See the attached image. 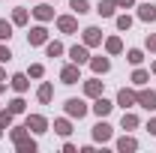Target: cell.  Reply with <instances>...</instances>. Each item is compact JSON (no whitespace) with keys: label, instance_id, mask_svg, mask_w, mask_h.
Listing matches in <instances>:
<instances>
[{"label":"cell","instance_id":"1","mask_svg":"<svg viewBox=\"0 0 156 153\" xmlns=\"http://www.w3.org/2000/svg\"><path fill=\"white\" fill-rule=\"evenodd\" d=\"M63 111H66V117H72V120H81V117H87L90 105H87L84 99L72 96V99H66V102H63Z\"/></svg>","mask_w":156,"mask_h":153},{"label":"cell","instance_id":"2","mask_svg":"<svg viewBox=\"0 0 156 153\" xmlns=\"http://www.w3.org/2000/svg\"><path fill=\"white\" fill-rule=\"evenodd\" d=\"M24 126L30 129V135H45L51 123H48V117H42V114H27L24 117Z\"/></svg>","mask_w":156,"mask_h":153},{"label":"cell","instance_id":"3","mask_svg":"<svg viewBox=\"0 0 156 153\" xmlns=\"http://www.w3.org/2000/svg\"><path fill=\"white\" fill-rule=\"evenodd\" d=\"M114 138V126L105 120V117H99V123L93 126V141H99V144H108Z\"/></svg>","mask_w":156,"mask_h":153},{"label":"cell","instance_id":"4","mask_svg":"<svg viewBox=\"0 0 156 153\" xmlns=\"http://www.w3.org/2000/svg\"><path fill=\"white\" fill-rule=\"evenodd\" d=\"M114 105H120L123 111H126V108H135V105H138V90H132V87H120Z\"/></svg>","mask_w":156,"mask_h":153},{"label":"cell","instance_id":"5","mask_svg":"<svg viewBox=\"0 0 156 153\" xmlns=\"http://www.w3.org/2000/svg\"><path fill=\"white\" fill-rule=\"evenodd\" d=\"M60 81H63L66 87H72V84H78V81H81V66L69 60V63H66V66L60 69Z\"/></svg>","mask_w":156,"mask_h":153},{"label":"cell","instance_id":"6","mask_svg":"<svg viewBox=\"0 0 156 153\" xmlns=\"http://www.w3.org/2000/svg\"><path fill=\"white\" fill-rule=\"evenodd\" d=\"M66 54H69V60H72V63H78V66L90 63V48H87L84 42H78V45H72V48H69Z\"/></svg>","mask_w":156,"mask_h":153},{"label":"cell","instance_id":"7","mask_svg":"<svg viewBox=\"0 0 156 153\" xmlns=\"http://www.w3.org/2000/svg\"><path fill=\"white\" fill-rule=\"evenodd\" d=\"M138 105L141 108H147V111H156V90L153 87H138Z\"/></svg>","mask_w":156,"mask_h":153},{"label":"cell","instance_id":"8","mask_svg":"<svg viewBox=\"0 0 156 153\" xmlns=\"http://www.w3.org/2000/svg\"><path fill=\"white\" fill-rule=\"evenodd\" d=\"M81 42H84L87 48H96V45L105 42V36H102V30H99V27H84V30H81Z\"/></svg>","mask_w":156,"mask_h":153},{"label":"cell","instance_id":"9","mask_svg":"<svg viewBox=\"0 0 156 153\" xmlns=\"http://www.w3.org/2000/svg\"><path fill=\"white\" fill-rule=\"evenodd\" d=\"M45 42H48V30H45V24L30 27V33H27V45L36 48V45H45Z\"/></svg>","mask_w":156,"mask_h":153},{"label":"cell","instance_id":"10","mask_svg":"<svg viewBox=\"0 0 156 153\" xmlns=\"http://www.w3.org/2000/svg\"><path fill=\"white\" fill-rule=\"evenodd\" d=\"M90 111H93L96 117H108L111 111H114V102H111V99H105V96H96V99H93V105H90Z\"/></svg>","mask_w":156,"mask_h":153},{"label":"cell","instance_id":"11","mask_svg":"<svg viewBox=\"0 0 156 153\" xmlns=\"http://www.w3.org/2000/svg\"><path fill=\"white\" fill-rule=\"evenodd\" d=\"M30 12H33V18H36L39 24H45V21H54V6H51V3H36Z\"/></svg>","mask_w":156,"mask_h":153},{"label":"cell","instance_id":"12","mask_svg":"<svg viewBox=\"0 0 156 153\" xmlns=\"http://www.w3.org/2000/svg\"><path fill=\"white\" fill-rule=\"evenodd\" d=\"M54 24H57L60 33H78V18L75 15H57Z\"/></svg>","mask_w":156,"mask_h":153},{"label":"cell","instance_id":"13","mask_svg":"<svg viewBox=\"0 0 156 153\" xmlns=\"http://www.w3.org/2000/svg\"><path fill=\"white\" fill-rule=\"evenodd\" d=\"M114 147H117L120 153H135V150H138V138L126 132V135H120V138L114 141Z\"/></svg>","mask_w":156,"mask_h":153},{"label":"cell","instance_id":"14","mask_svg":"<svg viewBox=\"0 0 156 153\" xmlns=\"http://www.w3.org/2000/svg\"><path fill=\"white\" fill-rule=\"evenodd\" d=\"M9 87H12L15 93H27V90H30V75H27V72H15V75L9 78Z\"/></svg>","mask_w":156,"mask_h":153},{"label":"cell","instance_id":"15","mask_svg":"<svg viewBox=\"0 0 156 153\" xmlns=\"http://www.w3.org/2000/svg\"><path fill=\"white\" fill-rule=\"evenodd\" d=\"M102 90H105V81H99V75L84 81V96H87V99H96V96H102Z\"/></svg>","mask_w":156,"mask_h":153},{"label":"cell","instance_id":"16","mask_svg":"<svg viewBox=\"0 0 156 153\" xmlns=\"http://www.w3.org/2000/svg\"><path fill=\"white\" fill-rule=\"evenodd\" d=\"M138 12V21H144V24H153L156 21V3H150V0H147V3H141V6H135Z\"/></svg>","mask_w":156,"mask_h":153},{"label":"cell","instance_id":"17","mask_svg":"<svg viewBox=\"0 0 156 153\" xmlns=\"http://www.w3.org/2000/svg\"><path fill=\"white\" fill-rule=\"evenodd\" d=\"M138 126H141L138 114L132 111V108H126V111H123V117H120V129H123V132H132V129H138Z\"/></svg>","mask_w":156,"mask_h":153},{"label":"cell","instance_id":"18","mask_svg":"<svg viewBox=\"0 0 156 153\" xmlns=\"http://www.w3.org/2000/svg\"><path fill=\"white\" fill-rule=\"evenodd\" d=\"M90 69H93V75H108L111 72V60L108 57H90Z\"/></svg>","mask_w":156,"mask_h":153},{"label":"cell","instance_id":"19","mask_svg":"<svg viewBox=\"0 0 156 153\" xmlns=\"http://www.w3.org/2000/svg\"><path fill=\"white\" fill-rule=\"evenodd\" d=\"M36 99H39V105H51V99H54V87H51V81H42V84H39Z\"/></svg>","mask_w":156,"mask_h":153},{"label":"cell","instance_id":"20","mask_svg":"<svg viewBox=\"0 0 156 153\" xmlns=\"http://www.w3.org/2000/svg\"><path fill=\"white\" fill-rule=\"evenodd\" d=\"M102 45H105V54H108V57H117V54H123V39H120V36H108Z\"/></svg>","mask_w":156,"mask_h":153},{"label":"cell","instance_id":"21","mask_svg":"<svg viewBox=\"0 0 156 153\" xmlns=\"http://www.w3.org/2000/svg\"><path fill=\"white\" fill-rule=\"evenodd\" d=\"M93 12H96V15H102V18H114V12H117V3H114V0H99Z\"/></svg>","mask_w":156,"mask_h":153},{"label":"cell","instance_id":"22","mask_svg":"<svg viewBox=\"0 0 156 153\" xmlns=\"http://www.w3.org/2000/svg\"><path fill=\"white\" fill-rule=\"evenodd\" d=\"M54 132H57L60 138H69V135H72V117H57V120H54Z\"/></svg>","mask_w":156,"mask_h":153},{"label":"cell","instance_id":"23","mask_svg":"<svg viewBox=\"0 0 156 153\" xmlns=\"http://www.w3.org/2000/svg\"><path fill=\"white\" fill-rule=\"evenodd\" d=\"M15 150H18V153H36V150H39V144H36V138L24 135L21 141H15Z\"/></svg>","mask_w":156,"mask_h":153},{"label":"cell","instance_id":"24","mask_svg":"<svg viewBox=\"0 0 156 153\" xmlns=\"http://www.w3.org/2000/svg\"><path fill=\"white\" fill-rule=\"evenodd\" d=\"M132 87H144L147 81H150V69H141V66H135V72H132Z\"/></svg>","mask_w":156,"mask_h":153},{"label":"cell","instance_id":"25","mask_svg":"<svg viewBox=\"0 0 156 153\" xmlns=\"http://www.w3.org/2000/svg\"><path fill=\"white\" fill-rule=\"evenodd\" d=\"M60 54H66L63 42H57V39H48V42H45V57H60Z\"/></svg>","mask_w":156,"mask_h":153},{"label":"cell","instance_id":"26","mask_svg":"<svg viewBox=\"0 0 156 153\" xmlns=\"http://www.w3.org/2000/svg\"><path fill=\"white\" fill-rule=\"evenodd\" d=\"M6 108H9V111H12V114L18 117V114H24V111H27V102H24V96H15V99H9V102H6Z\"/></svg>","mask_w":156,"mask_h":153},{"label":"cell","instance_id":"27","mask_svg":"<svg viewBox=\"0 0 156 153\" xmlns=\"http://www.w3.org/2000/svg\"><path fill=\"white\" fill-rule=\"evenodd\" d=\"M27 21H30V12H27V9H12V24H15V27H24V24H27Z\"/></svg>","mask_w":156,"mask_h":153},{"label":"cell","instance_id":"28","mask_svg":"<svg viewBox=\"0 0 156 153\" xmlns=\"http://www.w3.org/2000/svg\"><path fill=\"white\" fill-rule=\"evenodd\" d=\"M132 15H129V12H123V15H117L114 18V24H117V30H120V33H126V30H129V27H132Z\"/></svg>","mask_w":156,"mask_h":153},{"label":"cell","instance_id":"29","mask_svg":"<svg viewBox=\"0 0 156 153\" xmlns=\"http://www.w3.org/2000/svg\"><path fill=\"white\" fill-rule=\"evenodd\" d=\"M24 135H30V129H27L24 123H21V126H15V123L9 126V138H12V144H15V141H21Z\"/></svg>","mask_w":156,"mask_h":153},{"label":"cell","instance_id":"30","mask_svg":"<svg viewBox=\"0 0 156 153\" xmlns=\"http://www.w3.org/2000/svg\"><path fill=\"white\" fill-rule=\"evenodd\" d=\"M69 9H72L75 15H87V12H90V3H87V0H69Z\"/></svg>","mask_w":156,"mask_h":153},{"label":"cell","instance_id":"31","mask_svg":"<svg viewBox=\"0 0 156 153\" xmlns=\"http://www.w3.org/2000/svg\"><path fill=\"white\" fill-rule=\"evenodd\" d=\"M12 21H6V18H0V42H9L12 39Z\"/></svg>","mask_w":156,"mask_h":153},{"label":"cell","instance_id":"32","mask_svg":"<svg viewBox=\"0 0 156 153\" xmlns=\"http://www.w3.org/2000/svg\"><path fill=\"white\" fill-rule=\"evenodd\" d=\"M126 60H129L132 66H141V60H144V51H141V48H129V51H126Z\"/></svg>","mask_w":156,"mask_h":153},{"label":"cell","instance_id":"33","mask_svg":"<svg viewBox=\"0 0 156 153\" xmlns=\"http://www.w3.org/2000/svg\"><path fill=\"white\" fill-rule=\"evenodd\" d=\"M12 120H15V114H12L9 108H0V126H3V129H9V126H12Z\"/></svg>","mask_w":156,"mask_h":153},{"label":"cell","instance_id":"34","mask_svg":"<svg viewBox=\"0 0 156 153\" xmlns=\"http://www.w3.org/2000/svg\"><path fill=\"white\" fill-rule=\"evenodd\" d=\"M27 75H30V78H42V75H45V66H42V63H30Z\"/></svg>","mask_w":156,"mask_h":153},{"label":"cell","instance_id":"35","mask_svg":"<svg viewBox=\"0 0 156 153\" xmlns=\"http://www.w3.org/2000/svg\"><path fill=\"white\" fill-rule=\"evenodd\" d=\"M9 60H12V51H9V45H0V63L6 66Z\"/></svg>","mask_w":156,"mask_h":153},{"label":"cell","instance_id":"36","mask_svg":"<svg viewBox=\"0 0 156 153\" xmlns=\"http://www.w3.org/2000/svg\"><path fill=\"white\" fill-rule=\"evenodd\" d=\"M144 48L156 54V33H147V39H144Z\"/></svg>","mask_w":156,"mask_h":153},{"label":"cell","instance_id":"37","mask_svg":"<svg viewBox=\"0 0 156 153\" xmlns=\"http://www.w3.org/2000/svg\"><path fill=\"white\" fill-rule=\"evenodd\" d=\"M117 9H135V0H114Z\"/></svg>","mask_w":156,"mask_h":153},{"label":"cell","instance_id":"38","mask_svg":"<svg viewBox=\"0 0 156 153\" xmlns=\"http://www.w3.org/2000/svg\"><path fill=\"white\" fill-rule=\"evenodd\" d=\"M63 153H78V147L72 144V141H63Z\"/></svg>","mask_w":156,"mask_h":153},{"label":"cell","instance_id":"39","mask_svg":"<svg viewBox=\"0 0 156 153\" xmlns=\"http://www.w3.org/2000/svg\"><path fill=\"white\" fill-rule=\"evenodd\" d=\"M147 132L156 138V117H150V120H147Z\"/></svg>","mask_w":156,"mask_h":153},{"label":"cell","instance_id":"40","mask_svg":"<svg viewBox=\"0 0 156 153\" xmlns=\"http://www.w3.org/2000/svg\"><path fill=\"white\" fill-rule=\"evenodd\" d=\"M6 84H9V81H0V96L6 93Z\"/></svg>","mask_w":156,"mask_h":153},{"label":"cell","instance_id":"41","mask_svg":"<svg viewBox=\"0 0 156 153\" xmlns=\"http://www.w3.org/2000/svg\"><path fill=\"white\" fill-rule=\"evenodd\" d=\"M0 81H6V69H3V63H0Z\"/></svg>","mask_w":156,"mask_h":153},{"label":"cell","instance_id":"42","mask_svg":"<svg viewBox=\"0 0 156 153\" xmlns=\"http://www.w3.org/2000/svg\"><path fill=\"white\" fill-rule=\"evenodd\" d=\"M150 75H156V60H153V66H150Z\"/></svg>","mask_w":156,"mask_h":153},{"label":"cell","instance_id":"43","mask_svg":"<svg viewBox=\"0 0 156 153\" xmlns=\"http://www.w3.org/2000/svg\"><path fill=\"white\" fill-rule=\"evenodd\" d=\"M0 138H3V126H0Z\"/></svg>","mask_w":156,"mask_h":153},{"label":"cell","instance_id":"44","mask_svg":"<svg viewBox=\"0 0 156 153\" xmlns=\"http://www.w3.org/2000/svg\"><path fill=\"white\" fill-rule=\"evenodd\" d=\"M51 3H57V0H51Z\"/></svg>","mask_w":156,"mask_h":153}]
</instances>
